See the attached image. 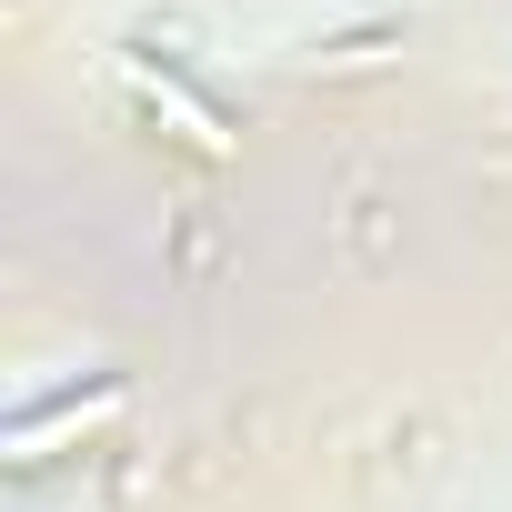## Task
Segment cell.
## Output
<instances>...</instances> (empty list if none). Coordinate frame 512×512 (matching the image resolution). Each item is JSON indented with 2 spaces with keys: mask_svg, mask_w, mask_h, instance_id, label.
Here are the masks:
<instances>
[{
  "mask_svg": "<svg viewBox=\"0 0 512 512\" xmlns=\"http://www.w3.org/2000/svg\"><path fill=\"white\" fill-rule=\"evenodd\" d=\"M131 91H141V101H151V111H161V121H171V131H181L191 151H201V161H231V131H221V121H211V111H201V101H191V91H181L171 71L131 61Z\"/></svg>",
  "mask_w": 512,
  "mask_h": 512,
  "instance_id": "6da1fadb",
  "label": "cell"
},
{
  "mask_svg": "<svg viewBox=\"0 0 512 512\" xmlns=\"http://www.w3.org/2000/svg\"><path fill=\"white\" fill-rule=\"evenodd\" d=\"M111 422H121V392H101V402H61V412H41V422L11 432V462H51L61 442H91V432H111Z\"/></svg>",
  "mask_w": 512,
  "mask_h": 512,
  "instance_id": "7a4b0ae2",
  "label": "cell"
}]
</instances>
